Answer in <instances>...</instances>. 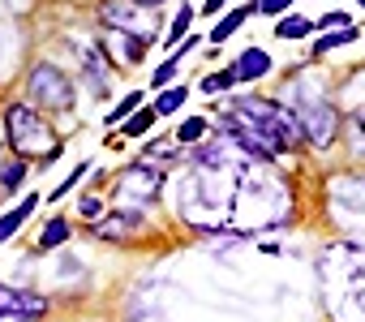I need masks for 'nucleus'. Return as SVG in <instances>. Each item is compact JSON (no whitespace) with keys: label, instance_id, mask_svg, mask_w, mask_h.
<instances>
[{"label":"nucleus","instance_id":"1","mask_svg":"<svg viewBox=\"0 0 365 322\" xmlns=\"http://www.w3.org/2000/svg\"><path fill=\"white\" fill-rule=\"evenodd\" d=\"M5 129H9V142L22 159L26 155H56V129L43 120V112L35 103H9Z\"/></svg>","mask_w":365,"mask_h":322},{"label":"nucleus","instance_id":"2","mask_svg":"<svg viewBox=\"0 0 365 322\" xmlns=\"http://www.w3.org/2000/svg\"><path fill=\"white\" fill-rule=\"evenodd\" d=\"M26 90H31L39 112H69L73 108V82L56 65H35L26 78Z\"/></svg>","mask_w":365,"mask_h":322},{"label":"nucleus","instance_id":"3","mask_svg":"<svg viewBox=\"0 0 365 322\" xmlns=\"http://www.w3.org/2000/svg\"><path fill=\"white\" fill-rule=\"evenodd\" d=\"M297 120H301V133L327 150L335 137H339V108L327 103V99H309V103H297Z\"/></svg>","mask_w":365,"mask_h":322},{"label":"nucleus","instance_id":"4","mask_svg":"<svg viewBox=\"0 0 365 322\" xmlns=\"http://www.w3.org/2000/svg\"><path fill=\"white\" fill-rule=\"evenodd\" d=\"M116 189H120V198H125V202L133 198V207H146V202H155V198H159V189H163V172H155L150 164H133V168H125V172H120ZM133 207H129V211H133Z\"/></svg>","mask_w":365,"mask_h":322},{"label":"nucleus","instance_id":"5","mask_svg":"<svg viewBox=\"0 0 365 322\" xmlns=\"http://www.w3.org/2000/svg\"><path fill=\"white\" fill-rule=\"evenodd\" d=\"M99 18L112 31H129V35H150L155 31V18L142 5H133V0H108V5L99 9Z\"/></svg>","mask_w":365,"mask_h":322},{"label":"nucleus","instance_id":"6","mask_svg":"<svg viewBox=\"0 0 365 322\" xmlns=\"http://www.w3.org/2000/svg\"><path fill=\"white\" fill-rule=\"evenodd\" d=\"M275 69V61H271V52H262V48H245L237 61H232V82H258L262 73H271Z\"/></svg>","mask_w":365,"mask_h":322},{"label":"nucleus","instance_id":"7","mask_svg":"<svg viewBox=\"0 0 365 322\" xmlns=\"http://www.w3.org/2000/svg\"><path fill=\"white\" fill-rule=\"evenodd\" d=\"M103 43H108V48H116V61H120V65H138V61L146 56V48H150V35L108 31V35H103Z\"/></svg>","mask_w":365,"mask_h":322},{"label":"nucleus","instance_id":"8","mask_svg":"<svg viewBox=\"0 0 365 322\" xmlns=\"http://www.w3.org/2000/svg\"><path fill=\"white\" fill-rule=\"evenodd\" d=\"M35 207H39V194H31V198H22V207H14L9 215H0V241H9L31 215H35Z\"/></svg>","mask_w":365,"mask_h":322},{"label":"nucleus","instance_id":"9","mask_svg":"<svg viewBox=\"0 0 365 322\" xmlns=\"http://www.w3.org/2000/svg\"><path fill=\"white\" fill-rule=\"evenodd\" d=\"M129 228H138V211H120V215H112V219H95V237H103V241H116V237H125Z\"/></svg>","mask_w":365,"mask_h":322},{"label":"nucleus","instance_id":"10","mask_svg":"<svg viewBox=\"0 0 365 322\" xmlns=\"http://www.w3.org/2000/svg\"><path fill=\"white\" fill-rule=\"evenodd\" d=\"M0 318H26V292L0 284Z\"/></svg>","mask_w":365,"mask_h":322},{"label":"nucleus","instance_id":"11","mask_svg":"<svg viewBox=\"0 0 365 322\" xmlns=\"http://www.w3.org/2000/svg\"><path fill=\"white\" fill-rule=\"evenodd\" d=\"M318 26L309 22V18H301V14H288V18H279V26H275V35L279 39H305V35H314Z\"/></svg>","mask_w":365,"mask_h":322},{"label":"nucleus","instance_id":"12","mask_svg":"<svg viewBox=\"0 0 365 322\" xmlns=\"http://www.w3.org/2000/svg\"><path fill=\"white\" fill-rule=\"evenodd\" d=\"M250 14H254V9H232V14H224V18H220V26L211 31V43H224L228 35H237V31L245 26V18H250Z\"/></svg>","mask_w":365,"mask_h":322},{"label":"nucleus","instance_id":"13","mask_svg":"<svg viewBox=\"0 0 365 322\" xmlns=\"http://www.w3.org/2000/svg\"><path fill=\"white\" fill-rule=\"evenodd\" d=\"M190 26H194V9H190V5H180V14L172 18V26H168V35H163V48L180 43V39L190 35Z\"/></svg>","mask_w":365,"mask_h":322},{"label":"nucleus","instance_id":"14","mask_svg":"<svg viewBox=\"0 0 365 322\" xmlns=\"http://www.w3.org/2000/svg\"><path fill=\"white\" fill-rule=\"evenodd\" d=\"M65 241H69V219H65V215L48 219V228H43V237H39V249H56V245H65Z\"/></svg>","mask_w":365,"mask_h":322},{"label":"nucleus","instance_id":"15","mask_svg":"<svg viewBox=\"0 0 365 322\" xmlns=\"http://www.w3.org/2000/svg\"><path fill=\"white\" fill-rule=\"evenodd\" d=\"M207 133H211V125H207L202 116H190L185 125L176 129V142H180V146H198V142H202Z\"/></svg>","mask_w":365,"mask_h":322},{"label":"nucleus","instance_id":"16","mask_svg":"<svg viewBox=\"0 0 365 322\" xmlns=\"http://www.w3.org/2000/svg\"><path fill=\"white\" fill-rule=\"evenodd\" d=\"M86 78H91V90L95 95H108V56H86Z\"/></svg>","mask_w":365,"mask_h":322},{"label":"nucleus","instance_id":"17","mask_svg":"<svg viewBox=\"0 0 365 322\" xmlns=\"http://www.w3.org/2000/svg\"><path fill=\"white\" fill-rule=\"evenodd\" d=\"M190 48H194V43H180V52H176L172 61H163V65L155 69V78H150V82H155V86H168V82L176 78V69H180V61H185V56H190Z\"/></svg>","mask_w":365,"mask_h":322},{"label":"nucleus","instance_id":"18","mask_svg":"<svg viewBox=\"0 0 365 322\" xmlns=\"http://www.w3.org/2000/svg\"><path fill=\"white\" fill-rule=\"evenodd\" d=\"M180 103H185V86H172V90L163 86V90H159V99H155V116H172Z\"/></svg>","mask_w":365,"mask_h":322},{"label":"nucleus","instance_id":"19","mask_svg":"<svg viewBox=\"0 0 365 322\" xmlns=\"http://www.w3.org/2000/svg\"><path fill=\"white\" fill-rule=\"evenodd\" d=\"M356 35H361L356 26H335V35H327V39H318V43H314V52L322 56V52H331V48H344V43H352Z\"/></svg>","mask_w":365,"mask_h":322},{"label":"nucleus","instance_id":"20","mask_svg":"<svg viewBox=\"0 0 365 322\" xmlns=\"http://www.w3.org/2000/svg\"><path fill=\"white\" fill-rule=\"evenodd\" d=\"M22 181H26V164H22V159H14V164H5V168H0V194L18 189Z\"/></svg>","mask_w":365,"mask_h":322},{"label":"nucleus","instance_id":"21","mask_svg":"<svg viewBox=\"0 0 365 322\" xmlns=\"http://www.w3.org/2000/svg\"><path fill=\"white\" fill-rule=\"evenodd\" d=\"M150 125H155V108H146V112H138V116H133V120L125 125V137H142V133H146Z\"/></svg>","mask_w":365,"mask_h":322},{"label":"nucleus","instance_id":"22","mask_svg":"<svg viewBox=\"0 0 365 322\" xmlns=\"http://www.w3.org/2000/svg\"><path fill=\"white\" fill-rule=\"evenodd\" d=\"M254 9H258V14H267V18H284V14L292 9V0H258Z\"/></svg>","mask_w":365,"mask_h":322},{"label":"nucleus","instance_id":"23","mask_svg":"<svg viewBox=\"0 0 365 322\" xmlns=\"http://www.w3.org/2000/svg\"><path fill=\"white\" fill-rule=\"evenodd\" d=\"M86 172H91V168H86V164H78V168H73V172H69V177H65V181H61V185L52 189V198H65V194H69V189H73V185H78V181L86 177Z\"/></svg>","mask_w":365,"mask_h":322},{"label":"nucleus","instance_id":"24","mask_svg":"<svg viewBox=\"0 0 365 322\" xmlns=\"http://www.w3.org/2000/svg\"><path fill=\"white\" fill-rule=\"evenodd\" d=\"M138 103H142V90H133V95H125L116 108H112V120H120V116H129V112H138Z\"/></svg>","mask_w":365,"mask_h":322},{"label":"nucleus","instance_id":"25","mask_svg":"<svg viewBox=\"0 0 365 322\" xmlns=\"http://www.w3.org/2000/svg\"><path fill=\"white\" fill-rule=\"evenodd\" d=\"M352 150L356 155H365V108L356 112V120H352Z\"/></svg>","mask_w":365,"mask_h":322},{"label":"nucleus","instance_id":"26","mask_svg":"<svg viewBox=\"0 0 365 322\" xmlns=\"http://www.w3.org/2000/svg\"><path fill=\"white\" fill-rule=\"evenodd\" d=\"M228 86H232V73H228V69H224V73L202 78V90H207V95H211V90H228Z\"/></svg>","mask_w":365,"mask_h":322},{"label":"nucleus","instance_id":"27","mask_svg":"<svg viewBox=\"0 0 365 322\" xmlns=\"http://www.w3.org/2000/svg\"><path fill=\"white\" fill-rule=\"evenodd\" d=\"M82 215H86V219H103V202H99L95 194H86V198H82Z\"/></svg>","mask_w":365,"mask_h":322},{"label":"nucleus","instance_id":"28","mask_svg":"<svg viewBox=\"0 0 365 322\" xmlns=\"http://www.w3.org/2000/svg\"><path fill=\"white\" fill-rule=\"evenodd\" d=\"M314 26H331V31H335V26H348V18H344V14H327V18L314 22Z\"/></svg>","mask_w":365,"mask_h":322},{"label":"nucleus","instance_id":"29","mask_svg":"<svg viewBox=\"0 0 365 322\" xmlns=\"http://www.w3.org/2000/svg\"><path fill=\"white\" fill-rule=\"evenodd\" d=\"M146 155H176V146H172V142H150Z\"/></svg>","mask_w":365,"mask_h":322},{"label":"nucleus","instance_id":"30","mask_svg":"<svg viewBox=\"0 0 365 322\" xmlns=\"http://www.w3.org/2000/svg\"><path fill=\"white\" fill-rule=\"evenodd\" d=\"M224 5H228V0H207V5H202V14H220Z\"/></svg>","mask_w":365,"mask_h":322},{"label":"nucleus","instance_id":"31","mask_svg":"<svg viewBox=\"0 0 365 322\" xmlns=\"http://www.w3.org/2000/svg\"><path fill=\"white\" fill-rule=\"evenodd\" d=\"M133 5H142V9H155V5H163V0H133Z\"/></svg>","mask_w":365,"mask_h":322},{"label":"nucleus","instance_id":"32","mask_svg":"<svg viewBox=\"0 0 365 322\" xmlns=\"http://www.w3.org/2000/svg\"><path fill=\"white\" fill-rule=\"evenodd\" d=\"M356 5H361V9H365V0H356Z\"/></svg>","mask_w":365,"mask_h":322}]
</instances>
